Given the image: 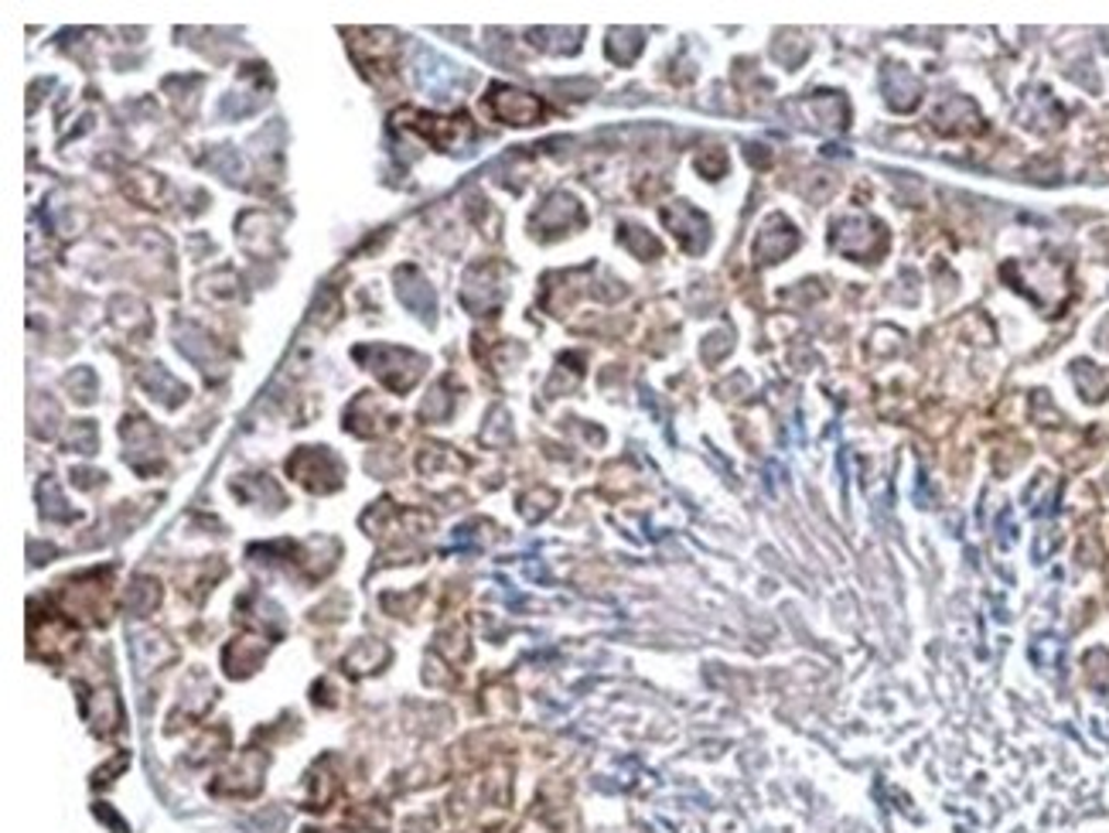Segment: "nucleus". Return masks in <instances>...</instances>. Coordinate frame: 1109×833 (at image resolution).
<instances>
[{"label":"nucleus","instance_id":"f257e3e1","mask_svg":"<svg viewBox=\"0 0 1109 833\" xmlns=\"http://www.w3.org/2000/svg\"><path fill=\"white\" fill-rule=\"evenodd\" d=\"M489 110L495 120L502 123H513V127H529L544 116V103L529 97L523 89H509V86H495L489 92Z\"/></svg>","mask_w":1109,"mask_h":833},{"label":"nucleus","instance_id":"f03ea898","mask_svg":"<svg viewBox=\"0 0 1109 833\" xmlns=\"http://www.w3.org/2000/svg\"><path fill=\"white\" fill-rule=\"evenodd\" d=\"M406 116H414V123H417V134H424L434 147H440V150H458L461 147V137H471V123L464 120V116H448V120H444V116H424V113H410L406 110Z\"/></svg>","mask_w":1109,"mask_h":833},{"label":"nucleus","instance_id":"7ed1b4c3","mask_svg":"<svg viewBox=\"0 0 1109 833\" xmlns=\"http://www.w3.org/2000/svg\"><path fill=\"white\" fill-rule=\"evenodd\" d=\"M680 215H683V219H690V223L696 226V236H704V239H707V223L701 219V215H696L693 209H686V205L680 209ZM665 223H670V229L683 233V243L690 239V236H686V233H690V226H680V219H676V215H673V212H665Z\"/></svg>","mask_w":1109,"mask_h":833}]
</instances>
